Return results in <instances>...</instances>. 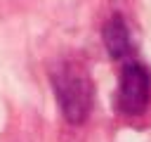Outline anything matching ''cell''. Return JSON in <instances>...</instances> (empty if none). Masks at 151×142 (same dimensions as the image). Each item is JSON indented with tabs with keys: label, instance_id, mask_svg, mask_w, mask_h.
I'll list each match as a JSON object with an SVG mask.
<instances>
[{
	"label": "cell",
	"instance_id": "6da1fadb",
	"mask_svg": "<svg viewBox=\"0 0 151 142\" xmlns=\"http://www.w3.org/2000/svg\"><path fill=\"white\" fill-rule=\"evenodd\" d=\"M54 92L64 118L73 125L83 123L92 109V83L78 64H64L54 78Z\"/></svg>",
	"mask_w": 151,
	"mask_h": 142
},
{
	"label": "cell",
	"instance_id": "7a4b0ae2",
	"mask_svg": "<svg viewBox=\"0 0 151 142\" xmlns=\"http://www.w3.org/2000/svg\"><path fill=\"white\" fill-rule=\"evenodd\" d=\"M149 95H151V76H149V71L137 62L125 64L123 73H120L118 99H116L118 109L125 116H137V114H142L146 109Z\"/></svg>",
	"mask_w": 151,
	"mask_h": 142
},
{
	"label": "cell",
	"instance_id": "3957f363",
	"mask_svg": "<svg viewBox=\"0 0 151 142\" xmlns=\"http://www.w3.org/2000/svg\"><path fill=\"white\" fill-rule=\"evenodd\" d=\"M104 45L113 59H127L130 57L132 40H130V31H127L123 17L116 14L109 19V24L104 26Z\"/></svg>",
	"mask_w": 151,
	"mask_h": 142
}]
</instances>
